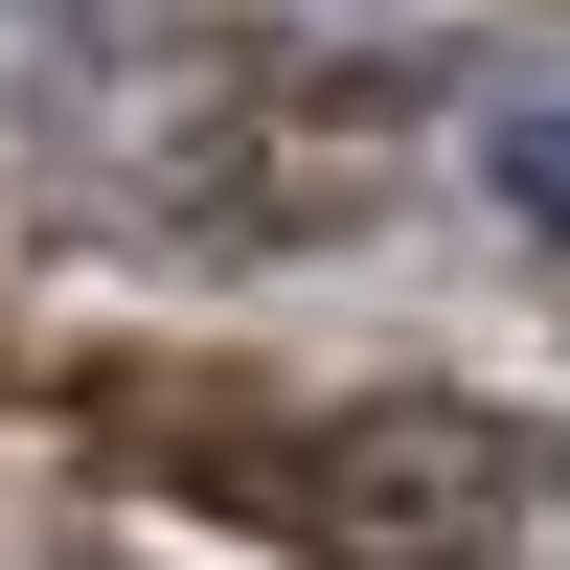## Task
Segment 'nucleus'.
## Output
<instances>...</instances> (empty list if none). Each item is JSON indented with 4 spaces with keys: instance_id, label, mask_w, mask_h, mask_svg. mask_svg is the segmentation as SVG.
I'll return each mask as SVG.
<instances>
[{
    "instance_id": "2",
    "label": "nucleus",
    "mask_w": 570,
    "mask_h": 570,
    "mask_svg": "<svg viewBox=\"0 0 570 570\" xmlns=\"http://www.w3.org/2000/svg\"><path fill=\"white\" fill-rule=\"evenodd\" d=\"M480 206L525 228V252H570V91H502L480 115Z\"/></svg>"
},
{
    "instance_id": "1",
    "label": "nucleus",
    "mask_w": 570,
    "mask_h": 570,
    "mask_svg": "<svg viewBox=\"0 0 570 570\" xmlns=\"http://www.w3.org/2000/svg\"><path fill=\"white\" fill-rule=\"evenodd\" d=\"M252 502H274L297 548H343V570H456V548H502V525H548V502H570V434L411 389V411H343V434H274Z\"/></svg>"
}]
</instances>
